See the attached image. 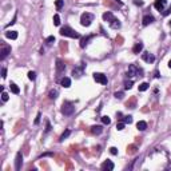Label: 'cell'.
Wrapping results in <instances>:
<instances>
[{"label":"cell","instance_id":"1","mask_svg":"<svg viewBox=\"0 0 171 171\" xmlns=\"http://www.w3.org/2000/svg\"><path fill=\"white\" fill-rule=\"evenodd\" d=\"M60 35H61V36L72 37V39H79V37H80V35L77 34L75 29H72L71 27H67V26H64V27L60 28Z\"/></svg>","mask_w":171,"mask_h":171},{"label":"cell","instance_id":"2","mask_svg":"<svg viewBox=\"0 0 171 171\" xmlns=\"http://www.w3.org/2000/svg\"><path fill=\"white\" fill-rule=\"evenodd\" d=\"M92 21H94V15H92V13H90V12L82 13V16H80V24H82L83 27L91 26Z\"/></svg>","mask_w":171,"mask_h":171},{"label":"cell","instance_id":"3","mask_svg":"<svg viewBox=\"0 0 171 171\" xmlns=\"http://www.w3.org/2000/svg\"><path fill=\"white\" fill-rule=\"evenodd\" d=\"M75 112V106L69 102H64L63 106H61V114L63 115H72Z\"/></svg>","mask_w":171,"mask_h":171},{"label":"cell","instance_id":"4","mask_svg":"<svg viewBox=\"0 0 171 171\" xmlns=\"http://www.w3.org/2000/svg\"><path fill=\"white\" fill-rule=\"evenodd\" d=\"M127 75L128 76H143V69L139 68V67H136L135 64H130Z\"/></svg>","mask_w":171,"mask_h":171},{"label":"cell","instance_id":"5","mask_svg":"<svg viewBox=\"0 0 171 171\" xmlns=\"http://www.w3.org/2000/svg\"><path fill=\"white\" fill-rule=\"evenodd\" d=\"M94 80L100 83V84H107V76L104 74H100V72H95L94 74Z\"/></svg>","mask_w":171,"mask_h":171},{"label":"cell","instance_id":"6","mask_svg":"<svg viewBox=\"0 0 171 171\" xmlns=\"http://www.w3.org/2000/svg\"><path fill=\"white\" fill-rule=\"evenodd\" d=\"M21 165H23V155H21V152L19 151V152L16 154V158H15V170L19 171V170L21 168Z\"/></svg>","mask_w":171,"mask_h":171},{"label":"cell","instance_id":"7","mask_svg":"<svg viewBox=\"0 0 171 171\" xmlns=\"http://www.w3.org/2000/svg\"><path fill=\"white\" fill-rule=\"evenodd\" d=\"M166 4H167V0H155L154 7H155V8H157L158 11H163V8H165Z\"/></svg>","mask_w":171,"mask_h":171},{"label":"cell","instance_id":"8","mask_svg":"<svg viewBox=\"0 0 171 171\" xmlns=\"http://www.w3.org/2000/svg\"><path fill=\"white\" fill-rule=\"evenodd\" d=\"M114 167H115V165H114V163L111 162V160H104L103 162V165H102V168L103 170H106V171H112L114 170Z\"/></svg>","mask_w":171,"mask_h":171},{"label":"cell","instance_id":"9","mask_svg":"<svg viewBox=\"0 0 171 171\" xmlns=\"http://www.w3.org/2000/svg\"><path fill=\"white\" fill-rule=\"evenodd\" d=\"M154 21H155L154 16H151V15H144L143 19H142V24L143 26H149V24H151V23H154Z\"/></svg>","mask_w":171,"mask_h":171},{"label":"cell","instance_id":"10","mask_svg":"<svg viewBox=\"0 0 171 171\" xmlns=\"http://www.w3.org/2000/svg\"><path fill=\"white\" fill-rule=\"evenodd\" d=\"M142 59H143L144 61H147V63H154V61H155V56L152 55V53H150V52L143 53V55H142Z\"/></svg>","mask_w":171,"mask_h":171},{"label":"cell","instance_id":"11","mask_svg":"<svg viewBox=\"0 0 171 171\" xmlns=\"http://www.w3.org/2000/svg\"><path fill=\"white\" fill-rule=\"evenodd\" d=\"M8 53H11V47H7L5 45V47H3L2 51H0V60H4Z\"/></svg>","mask_w":171,"mask_h":171},{"label":"cell","instance_id":"12","mask_svg":"<svg viewBox=\"0 0 171 171\" xmlns=\"http://www.w3.org/2000/svg\"><path fill=\"white\" fill-rule=\"evenodd\" d=\"M91 133L94 135H100L103 133V127L102 126H92L91 127Z\"/></svg>","mask_w":171,"mask_h":171},{"label":"cell","instance_id":"13","mask_svg":"<svg viewBox=\"0 0 171 171\" xmlns=\"http://www.w3.org/2000/svg\"><path fill=\"white\" fill-rule=\"evenodd\" d=\"M142 50H143V43H142V42L135 43V45L133 47V52H134V53H139V52H142Z\"/></svg>","mask_w":171,"mask_h":171},{"label":"cell","instance_id":"14","mask_svg":"<svg viewBox=\"0 0 171 171\" xmlns=\"http://www.w3.org/2000/svg\"><path fill=\"white\" fill-rule=\"evenodd\" d=\"M83 68H84V66L74 68V71H72V75H74L75 77H80V76H82V74H83Z\"/></svg>","mask_w":171,"mask_h":171},{"label":"cell","instance_id":"15","mask_svg":"<svg viewBox=\"0 0 171 171\" xmlns=\"http://www.w3.org/2000/svg\"><path fill=\"white\" fill-rule=\"evenodd\" d=\"M56 69H58V72H63L64 69H66V64H64L60 59L56 60Z\"/></svg>","mask_w":171,"mask_h":171},{"label":"cell","instance_id":"16","mask_svg":"<svg viewBox=\"0 0 171 171\" xmlns=\"http://www.w3.org/2000/svg\"><path fill=\"white\" fill-rule=\"evenodd\" d=\"M60 84L63 86L64 88H68V87H71V79H69V77H63V79L60 80Z\"/></svg>","mask_w":171,"mask_h":171},{"label":"cell","instance_id":"17","mask_svg":"<svg viewBox=\"0 0 171 171\" xmlns=\"http://www.w3.org/2000/svg\"><path fill=\"white\" fill-rule=\"evenodd\" d=\"M5 37L15 40V39H18V32H16V31H7V32H5Z\"/></svg>","mask_w":171,"mask_h":171},{"label":"cell","instance_id":"18","mask_svg":"<svg viewBox=\"0 0 171 171\" xmlns=\"http://www.w3.org/2000/svg\"><path fill=\"white\" fill-rule=\"evenodd\" d=\"M114 19H115V18H114V15H112L111 12H104V13H103V20H106V21H108V23H111Z\"/></svg>","mask_w":171,"mask_h":171},{"label":"cell","instance_id":"19","mask_svg":"<svg viewBox=\"0 0 171 171\" xmlns=\"http://www.w3.org/2000/svg\"><path fill=\"white\" fill-rule=\"evenodd\" d=\"M136 128H138L139 131H144V130L147 128V123H146L144 120H139V122L136 123Z\"/></svg>","mask_w":171,"mask_h":171},{"label":"cell","instance_id":"20","mask_svg":"<svg viewBox=\"0 0 171 171\" xmlns=\"http://www.w3.org/2000/svg\"><path fill=\"white\" fill-rule=\"evenodd\" d=\"M110 26H111V28H114V29H118V28H120V21L118 20V19H114L111 23H110Z\"/></svg>","mask_w":171,"mask_h":171},{"label":"cell","instance_id":"21","mask_svg":"<svg viewBox=\"0 0 171 171\" xmlns=\"http://www.w3.org/2000/svg\"><path fill=\"white\" fill-rule=\"evenodd\" d=\"M10 88H11V91L13 92V94H19V92H20V88H19L15 83H11V84H10Z\"/></svg>","mask_w":171,"mask_h":171},{"label":"cell","instance_id":"22","mask_svg":"<svg viewBox=\"0 0 171 171\" xmlns=\"http://www.w3.org/2000/svg\"><path fill=\"white\" fill-rule=\"evenodd\" d=\"M90 39H92V36H87V37H83L82 39V42H80V47L82 48H84L86 45H87V42L90 40Z\"/></svg>","mask_w":171,"mask_h":171},{"label":"cell","instance_id":"23","mask_svg":"<svg viewBox=\"0 0 171 171\" xmlns=\"http://www.w3.org/2000/svg\"><path fill=\"white\" fill-rule=\"evenodd\" d=\"M149 87H150V84L144 82V83H142V84H139V91L143 92V91H146V90H149Z\"/></svg>","mask_w":171,"mask_h":171},{"label":"cell","instance_id":"24","mask_svg":"<svg viewBox=\"0 0 171 171\" xmlns=\"http://www.w3.org/2000/svg\"><path fill=\"white\" fill-rule=\"evenodd\" d=\"M69 134H71V130H66L63 134H61V136H60V142H63L66 138H68L69 136Z\"/></svg>","mask_w":171,"mask_h":171},{"label":"cell","instance_id":"25","mask_svg":"<svg viewBox=\"0 0 171 171\" xmlns=\"http://www.w3.org/2000/svg\"><path fill=\"white\" fill-rule=\"evenodd\" d=\"M53 24H55V26H60V16L58 13L53 15Z\"/></svg>","mask_w":171,"mask_h":171},{"label":"cell","instance_id":"26","mask_svg":"<svg viewBox=\"0 0 171 171\" xmlns=\"http://www.w3.org/2000/svg\"><path fill=\"white\" fill-rule=\"evenodd\" d=\"M133 84H134L133 80H126L124 82V87H126V90H130V88H133Z\"/></svg>","mask_w":171,"mask_h":171},{"label":"cell","instance_id":"27","mask_svg":"<svg viewBox=\"0 0 171 171\" xmlns=\"http://www.w3.org/2000/svg\"><path fill=\"white\" fill-rule=\"evenodd\" d=\"M55 5H56L58 10H60L61 7L64 5V0H55Z\"/></svg>","mask_w":171,"mask_h":171},{"label":"cell","instance_id":"28","mask_svg":"<svg viewBox=\"0 0 171 171\" xmlns=\"http://www.w3.org/2000/svg\"><path fill=\"white\" fill-rule=\"evenodd\" d=\"M102 122H103V124H110V123H111V119H110V116H107V115L102 116Z\"/></svg>","mask_w":171,"mask_h":171},{"label":"cell","instance_id":"29","mask_svg":"<svg viewBox=\"0 0 171 171\" xmlns=\"http://www.w3.org/2000/svg\"><path fill=\"white\" fill-rule=\"evenodd\" d=\"M124 127H126V123H124V122H119L118 124H116V130H118V131H122Z\"/></svg>","mask_w":171,"mask_h":171},{"label":"cell","instance_id":"30","mask_svg":"<svg viewBox=\"0 0 171 171\" xmlns=\"http://www.w3.org/2000/svg\"><path fill=\"white\" fill-rule=\"evenodd\" d=\"M28 79L29 80H35L36 79V72L35 71H29L28 72Z\"/></svg>","mask_w":171,"mask_h":171},{"label":"cell","instance_id":"31","mask_svg":"<svg viewBox=\"0 0 171 171\" xmlns=\"http://www.w3.org/2000/svg\"><path fill=\"white\" fill-rule=\"evenodd\" d=\"M56 98H58V91H56V90H52V91L50 92V99L53 100V99H56Z\"/></svg>","mask_w":171,"mask_h":171},{"label":"cell","instance_id":"32","mask_svg":"<svg viewBox=\"0 0 171 171\" xmlns=\"http://www.w3.org/2000/svg\"><path fill=\"white\" fill-rule=\"evenodd\" d=\"M123 122L126 123V124H127V123H128V124H130V123H133V116H131V115L124 116V118H123Z\"/></svg>","mask_w":171,"mask_h":171},{"label":"cell","instance_id":"33","mask_svg":"<svg viewBox=\"0 0 171 171\" xmlns=\"http://www.w3.org/2000/svg\"><path fill=\"white\" fill-rule=\"evenodd\" d=\"M114 96H115L116 99H123V96H124V94H123V92H122V91H116Z\"/></svg>","mask_w":171,"mask_h":171},{"label":"cell","instance_id":"34","mask_svg":"<svg viewBox=\"0 0 171 171\" xmlns=\"http://www.w3.org/2000/svg\"><path fill=\"white\" fill-rule=\"evenodd\" d=\"M2 99H3V102H7V100L10 99V96H8V94H7L5 91H2Z\"/></svg>","mask_w":171,"mask_h":171},{"label":"cell","instance_id":"35","mask_svg":"<svg viewBox=\"0 0 171 171\" xmlns=\"http://www.w3.org/2000/svg\"><path fill=\"white\" fill-rule=\"evenodd\" d=\"M110 152H111L112 155H118V149H116V147H111V149H110Z\"/></svg>","mask_w":171,"mask_h":171},{"label":"cell","instance_id":"36","mask_svg":"<svg viewBox=\"0 0 171 171\" xmlns=\"http://www.w3.org/2000/svg\"><path fill=\"white\" fill-rule=\"evenodd\" d=\"M40 118H42V115H40V112H39L37 114V116H36V119H35V124H39V123H40Z\"/></svg>","mask_w":171,"mask_h":171},{"label":"cell","instance_id":"37","mask_svg":"<svg viewBox=\"0 0 171 171\" xmlns=\"http://www.w3.org/2000/svg\"><path fill=\"white\" fill-rule=\"evenodd\" d=\"M52 42H55V36H48V37H47V43L51 44Z\"/></svg>","mask_w":171,"mask_h":171},{"label":"cell","instance_id":"38","mask_svg":"<svg viewBox=\"0 0 171 171\" xmlns=\"http://www.w3.org/2000/svg\"><path fill=\"white\" fill-rule=\"evenodd\" d=\"M134 3H135L136 5H143V4H144V3L142 2V0H134Z\"/></svg>","mask_w":171,"mask_h":171},{"label":"cell","instance_id":"39","mask_svg":"<svg viewBox=\"0 0 171 171\" xmlns=\"http://www.w3.org/2000/svg\"><path fill=\"white\" fill-rule=\"evenodd\" d=\"M5 76H7V69L3 68V69H2V77H5Z\"/></svg>","mask_w":171,"mask_h":171},{"label":"cell","instance_id":"40","mask_svg":"<svg viewBox=\"0 0 171 171\" xmlns=\"http://www.w3.org/2000/svg\"><path fill=\"white\" fill-rule=\"evenodd\" d=\"M45 127H47V128H45V131L48 133V131L51 130V124H50V122H47V124H45Z\"/></svg>","mask_w":171,"mask_h":171},{"label":"cell","instance_id":"41","mask_svg":"<svg viewBox=\"0 0 171 171\" xmlns=\"http://www.w3.org/2000/svg\"><path fill=\"white\" fill-rule=\"evenodd\" d=\"M53 155V152H45V154H43L42 157H52Z\"/></svg>","mask_w":171,"mask_h":171},{"label":"cell","instance_id":"42","mask_svg":"<svg viewBox=\"0 0 171 171\" xmlns=\"http://www.w3.org/2000/svg\"><path fill=\"white\" fill-rule=\"evenodd\" d=\"M170 12H171V7H170V8H168V10H167V11H166L165 13H163V15H165V16H166V15H168Z\"/></svg>","mask_w":171,"mask_h":171},{"label":"cell","instance_id":"43","mask_svg":"<svg viewBox=\"0 0 171 171\" xmlns=\"http://www.w3.org/2000/svg\"><path fill=\"white\" fill-rule=\"evenodd\" d=\"M159 76H160L159 72H158V71H155V77H159Z\"/></svg>","mask_w":171,"mask_h":171},{"label":"cell","instance_id":"44","mask_svg":"<svg viewBox=\"0 0 171 171\" xmlns=\"http://www.w3.org/2000/svg\"><path fill=\"white\" fill-rule=\"evenodd\" d=\"M168 67H170V68H171V60H170V61H168Z\"/></svg>","mask_w":171,"mask_h":171},{"label":"cell","instance_id":"45","mask_svg":"<svg viewBox=\"0 0 171 171\" xmlns=\"http://www.w3.org/2000/svg\"><path fill=\"white\" fill-rule=\"evenodd\" d=\"M168 26H170V27H171V21H170V23H168Z\"/></svg>","mask_w":171,"mask_h":171}]
</instances>
